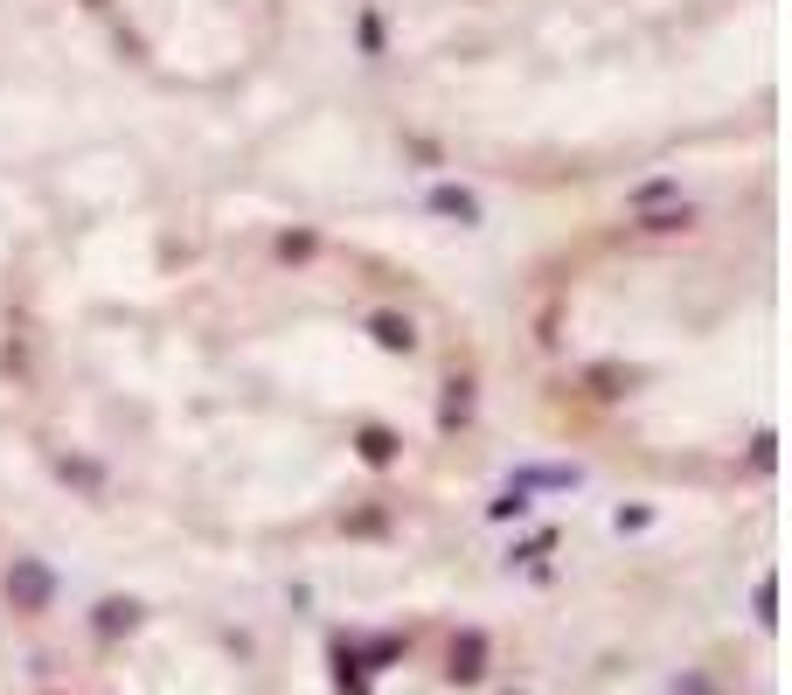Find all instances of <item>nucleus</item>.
Listing matches in <instances>:
<instances>
[{
	"mask_svg": "<svg viewBox=\"0 0 792 695\" xmlns=\"http://www.w3.org/2000/svg\"><path fill=\"white\" fill-rule=\"evenodd\" d=\"M125 63L181 91L244 76L278 42L293 0H84Z\"/></svg>",
	"mask_w": 792,
	"mask_h": 695,
	"instance_id": "f257e3e1",
	"label": "nucleus"
}]
</instances>
